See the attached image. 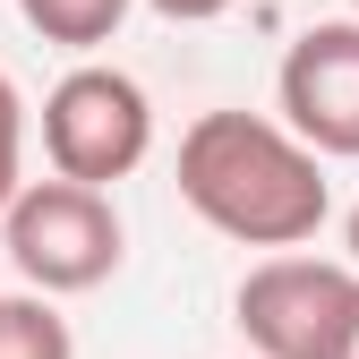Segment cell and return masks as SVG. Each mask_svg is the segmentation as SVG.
Here are the masks:
<instances>
[{
  "label": "cell",
  "instance_id": "6da1fadb",
  "mask_svg": "<svg viewBox=\"0 0 359 359\" xmlns=\"http://www.w3.org/2000/svg\"><path fill=\"white\" fill-rule=\"evenodd\" d=\"M180 197L205 231L240 248H274V257L308 248L334 214L325 154H308L265 111H197L180 137Z\"/></svg>",
  "mask_w": 359,
  "mask_h": 359
},
{
  "label": "cell",
  "instance_id": "7a4b0ae2",
  "mask_svg": "<svg viewBox=\"0 0 359 359\" xmlns=\"http://www.w3.org/2000/svg\"><path fill=\"white\" fill-rule=\"evenodd\" d=\"M0 248L9 265L43 291V299H77L120 274L128 231H120V205L103 189H77V180H26V197L0 214Z\"/></svg>",
  "mask_w": 359,
  "mask_h": 359
},
{
  "label": "cell",
  "instance_id": "3957f363",
  "mask_svg": "<svg viewBox=\"0 0 359 359\" xmlns=\"http://www.w3.org/2000/svg\"><path fill=\"white\" fill-rule=\"evenodd\" d=\"M43 154H52V180H77V189H103L128 180L154 154V103L146 86L111 69V60H77L52 95H43Z\"/></svg>",
  "mask_w": 359,
  "mask_h": 359
},
{
  "label": "cell",
  "instance_id": "277c9868",
  "mask_svg": "<svg viewBox=\"0 0 359 359\" xmlns=\"http://www.w3.org/2000/svg\"><path fill=\"white\" fill-rule=\"evenodd\" d=\"M359 308V265L334 257H257L231 291V325L248 334L257 359H334L342 325Z\"/></svg>",
  "mask_w": 359,
  "mask_h": 359
},
{
  "label": "cell",
  "instance_id": "5b68a950",
  "mask_svg": "<svg viewBox=\"0 0 359 359\" xmlns=\"http://www.w3.org/2000/svg\"><path fill=\"white\" fill-rule=\"evenodd\" d=\"M274 103L308 154L359 163V18H325L291 34V52L274 69Z\"/></svg>",
  "mask_w": 359,
  "mask_h": 359
},
{
  "label": "cell",
  "instance_id": "8992f818",
  "mask_svg": "<svg viewBox=\"0 0 359 359\" xmlns=\"http://www.w3.org/2000/svg\"><path fill=\"white\" fill-rule=\"evenodd\" d=\"M128 9H137V0H18V18L43 43H60V52H95V43H111L128 26Z\"/></svg>",
  "mask_w": 359,
  "mask_h": 359
},
{
  "label": "cell",
  "instance_id": "52a82bcc",
  "mask_svg": "<svg viewBox=\"0 0 359 359\" xmlns=\"http://www.w3.org/2000/svg\"><path fill=\"white\" fill-rule=\"evenodd\" d=\"M0 359H77V342H69V317L43 291H26V299H0Z\"/></svg>",
  "mask_w": 359,
  "mask_h": 359
},
{
  "label": "cell",
  "instance_id": "ba28073f",
  "mask_svg": "<svg viewBox=\"0 0 359 359\" xmlns=\"http://www.w3.org/2000/svg\"><path fill=\"white\" fill-rule=\"evenodd\" d=\"M18 197H26V95L9 86V69H0V214Z\"/></svg>",
  "mask_w": 359,
  "mask_h": 359
},
{
  "label": "cell",
  "instance_id": "9c48e42d",
  "mask_svg": "<svg viewBox=\"0 0 359 359\" xmlns=\"http://www.w3.org/2000/svg\"><path fill=\"white\" fill-rule=\"evenodd\" d=\"M154 18H171V26H205V18H222L231 0H146Z\"/></svg>",
  "mask_w": 359,
  "mask_h": 359
},
{
  "label": "cell",
  "instance_id": "30bf717a",
  "mask_svg": "<svg viewBox=\"0 0 359 359\" xmlns=\"http://www.w3.org/2000/svg\"><path fill=\"white\" fill-rule=\"evenodd\" d=\"M334 359H359V308H351V325H342V342H334Z\"/></svg>",
  "mask_w": 359,
  "mask_h": 359
},
{
  "label": "cell",
  "instance_id": "8fae6325",
  "mask_svg": "<svg viewBox=\"0 0 359 359\" xmlns=\"http://www.w3.org/2000/svg\"><path fill=\"white\" fill-rule=\"evenodd\" d=\"M342 240H351V265H359V205H351V222H342Z\"/></svg>",
  "mask_w": 359,
  "mask_h": 359
},
{
  "label": "cell",
  "instance_id": "7c38bea8",
  "mask_svg": "<svg viewBox=\"0 0 359 359\" xmlns=\"http://www.w3.org/2000/svg\"><path fill=\"white\" fill-rule=\"evenodd\" d=\"M351 18H359V0H351Z\"/></svg>",
  "mask_w": 359,
  "mask_h": 359
}]
</instances>
